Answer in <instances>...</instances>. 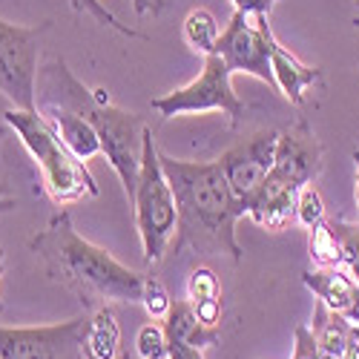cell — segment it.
Listing matches in <instances>:
<instances>
[{
  "instance_id": "1",
  "label": "cell",
  "mask_w": 359,
  "mask_h": 359,
  "mask_svg": "<svg viewBox=\"0 0 359 359\" xmlns=\"http://www.w3.org/2000/svg\"><path fill=\"white\" fill-rule=\"evenodd\" d=\"M29 245L43 262L46 276L78 296L86 311H98L109 302L141 305L149 276L130 271L112 253L83 238L67 210L52 216Z\"/></svg>"
},
{
  "instance_id": "2",
  "label": "cell",
  "mask_w": 359,
  "mask_h": 359,
  "mask_svg": "<svg viewBox=\"0 0 359 359\" xmlns=\"http://www.w3.org/2000/svg\"><path fill=\"white\" fill-rule=\"evenodd\" d=\"M161 167L170 178L178 207L175 250L193 248L204 256H230L242 262L245 250L236 238V224L245 219L219 161H187L161 153Z\"/></svg>"
},
{
  "instance_id": "3",
  "label": "cell",
  "mask_w": 359,
  "mask_h": 359,
  "mask_svg": "<svg viewBox=\"0 0 359 359\" xmlns=\"http://www.w3.org/2000/svg\"><path fill=\"white\" fill-rule=\"evenodd\" d=\"M61 107L72 109L86 118L95 127L101 141V156L118 175L124 187V196L133 201L138 172H141V153H144V133L147 124L141 115L127 112L109 101L107 89H89L83 86L64 57H55L38 72V109Z\"/></svg>"
},
{
  "instance_id": "4",
  "label": "cell",
  "mask_w": 359,
  "mask_h": 359,
  "mask_svg": "<svg viewBox=\"0 0 359 359\" xmlns=\"http://www.w3.org/2000/svg\"><path fill=\"white\" fill-rule=\"evenodd\" d=\"M6 127L20 138L26 153L32 156L43 175V187L52 196L55 204H75L81 198H95L98 184L86 164L72 153V149L61 141L49 124V118L41 109H15L9 107L4 112Z\"/></svg>"
},
{
  "instance_id": "5",
  "label": "cell",
  "mask_w": 359,
  "mask_h": 359,
  "mask_svg": "<svg viewBox=\"0 0 359 359\" xmlns=\"http://www.w3.org/2000/svg\"><path fill=\"white\" fill-rule=\"evenodd\" d=\"M130 204L135 210V230H138L141 248H144V262L156 264L164 259V253L175 242L178 207H175V193H172L170 178L161 167V153H158L153 130L149 127L144 133L141 172H138L135 196Z\"/></svg>"
},
{
  "instance_id": "6",
  "label": "cell",
  "mask_w": 359,
  "mask_h": 359,
  "mask_svg": "<svg viewBox=\"0 0 359 359\" xmlns=\"http://www.w3.org/2000/svg\"><path fill=\"white\" fill-rule=\"evenodd\" d=\"M149 109L158 112V118H175L190 112H222L227 115L230 127H236L238 118L245 115V104L233 89V75L219 55H207L196 81L153 98Z\"/></svg>"
},
{
  "instance_id": "7",
  "label": "cell",
  "mask_w": 359,
  "mask_h": 359,
  "mask_svg": "<svg viewBox=\"0 0 359 359\" xmlns=\"http://www.w3.org/2000/svg\"><path fill=\"white\" fill-rule=\"evenodd\" d=\"M49 20L20 26L0 18V95L15 109H38V55Z\"/></svg>"
},
{
  "instance_id": "8",
  "label": "cell",
  "mask_w": 359,
  "mask_h": 359,
  "mask_svg": "<svg viewBox=\"0 0 359 359\" xmlns=\"http://www.w3.org/2000/svg\"><path fill=\"white\" fill-rule=\"evenodd\" d=\"M271 23L267 15H245L233 12L230 23L222 29V38L216 43V55L224 61L230 75H250L264 81L276 89L273 69H271V46H267Z\"/></svg>"
},
{
  "instance_id": "9",
  "label": "cell",
  "mask_w": 359,
  "mask_h": 359,
  "mask_svg": "<svg viewBox=\"0 0 359 359\" xmlns=\"http://www.w3.org/2000/svg\"><path fill=\"white\" fill-rule=\"evenodd\" d=\"M86 322L89 316L32 327L0 325V359H83L81 339Z\"/></svg>"
},
{
  "instance_id": "10",
  "label": "cell",
  "mask_w": 359,
  "mask_h": 359,
  "mask_svg": "<svg viewBox=\"0 0 359 359\" xmlns=\"http://www.w3.org/2000/svg\"><path fill=\"white\" fill-rule=\"evenodd\" d=\"M276 141H279V130H262V133L245 138L242 144L230 147L227 153H222L216 158L224 170V178H227L236 201L242 204V210H245V201L259 190L264 175L273 167Z\"/></svg>"
},
{
  "instance_id": "11",
  "label": "cell",
  "mask_w": 359,
  "mask_h": 359,
  "mask_svg": "<svg viewBox=\"0 0 359 359\" xmlns=\"http://www.w3.org/2000/svg\"><path fill=\"white\" fill-rule=\"evenodd\" d=\"M319 172H322V144L316 141L311 124L302 118V121H296L279 133L271 175L290 184L293 190H302L305 184L316 182Z\"/></svg>"
},
{
  "instance_id": "12",
  "label": "cell",
  "mask_w": 359,
  "mask_h": 359,
  "mask_svg": "<svg viewBox=\"0 0 359 359\" xmlns=\"http://www.w3.org/2000/svg\"><path fill=\"white\" fill-rule=\"evenodd\" d=\"M302 285L331 313H337L348 325L359 327V282H356V276L351 271H345L342 264L316 267V271H305L302 273Z\"/></svg>"
},
{
  "instance_id": "13",
  "label": "cell",
  "mask_w": 359,
  "mask_h": 359,
  "mask_svg": "<svg viewBox=\"0 0 359 359\" xmlns=\"http://www.w3.org/2000/svg\"><path fill=\"white\" fill-rule=\"evenodd\" d=\"M267 46H271V69H273L276 89L293 107H302L308 89L322 81V69L299 61V57L273 35V29L267 32Z\"/></svg>"
},
{
  "instance_id": "14",
  "label": "cell",
  "mask_w": 359,
  "mask_h": 359,
  "mask_svg": "<svg viewBox=\"0 0 359 359\" xmlns=\"http://www.w3.org/2000/svg\"><path fill=\"white\" fill-rule=\"evenodd\" d=\"M41 112L49 118V124L55 127V133L61 135V141L72 149V153H75L81 161H89V158L101 156L98 133H95L93 124L86 121V118H81V115L72 112V109H61V107H46V109H41Z\"/></svg>"
},
{
  "instance_id": "15",
  "label": "cell",
  "mask_w": 359,
  "mask_h": 359,
  "mask_svg": "<svg viewBox=\"0 0 359 359\" xmlns=\"http://www.w3.org/2000/svg\"><path fill=\"white\" fill-rule=\"evenodd\" d=\"M161 325H164L167 339L193 345V348H198V351L210 348V345H216V342L222 339V327H207V325H201L198 316H196V311H193V305L187 302V299H184V302H172V308H170V313H167V319H164Z\"/></svg>"
},
{
  "instance_id": "16",
  "label": "cell",
  "mask_w": 359,
  "mask_h": 359,
  "mask_svg": "<svg viewBox=\"0 0 359 359\" xmlns=\"http://www.w3.org/2000/svg\"><path fill=\"white\" fill-rule=\"evenodd\" d=\"M121 351V327L115 322V313L109 305L93 311L86 322V331L81 339V356L83 359H115Z\"/></svg>"
},
{
  "instance_id": "17",
  "label": "cell",
  "mask_w": 359,
  "mask_h": 359,
  "mask_svg": "<svg viewBox=\"0 0 359 359\" xmlns=\"http://www.w3.org/2000/svg\"><path fill=\"white\" fill-rule=\"evenodd\" d=\"M222 38V26L216 20V15L210 9H193L187 18H184V41L193 52L198 55H216V43Z\"/></svg>"
},
{
  "instance_id": "18",
  "label": "cell",
  "mask_w": 359,
  "mask_h": 359,
  "mask_svg": "<svg viewBox=\"0 0 359 359\" xmlns=\"http://www.w3.org/2000/svg\"><path fill=\"white\" fill-rule=\"evenodd\" d=\"M311 259L316 262V267H337L342 264V245L331 227V222H322L316 227H311V242H308Z\"/></svg>"
},
{
  "instance_id": "19",
  "label": "cell",
  "mask_w": 359,
  "mask_h": 359,
  "mask_svg": "<svg viewBox=\"0 0 359 359\" xmlns=\"http://www.w3.org/2000/svg\"><path fill=\"white\" fill-rule=\"evenodd\" d=\"M207 299H222V282L213 273V267L198 264L187 276V302L198 305V302H207Z\"/></svg>"
},
{
  "instance_id": "20",
  "label": "cell",
  "mask_w": 359,
  "mask_h": 359,
  "mask_svg": "<svg viewBox=\"0 0 359 359\" xmlns=\"http://www.w3.org/2000/svg\"><path fill=\"white\" fill-rule=\"evenodd\" d=\"M296 222L308 230L325 222V201L313 184H305L296 193Z\"/></svg>"
},
{
  "instance_id": "21",
  "label": "cell",
  "mask_w": 359,
  "mask_h": 359,
  "mask_svg": "<svg viewBox=\"0 0 359 359\" xmlns=\"http://www.w3.org/2000/svg\"><path fill=\"white\" fill-rule=\"evenodd\" d=\"M339 245H342V264L359 282V222H331Z\"/></svg>"
},
{
  "instance_id": "22",
  "label": "cell",
  "mask_w": 359,
  "mask_h": 359,
  "mask_svg": "<svg viewBox=\"0 0 359 359\" xmlns=\"http://www.w3.org/2000/svg\"><path fill=\"white\" fill-rule=\"evenodd\" d=\"M138 353L141 359H167V334L161 322H147L138 331Z\"/></svg>"
},
{
  "instance_id": "23",
  "label": "cell",
  "mask_w": 359,
  "mask_h": 359,
  "mask_svg": "<svg viewBox=\"0 0 359 359\" xmlns=\"http://www.w3.org/2000/svg\"><path fill=\"white\" fill-rule=\"evenodd\" d=\"M141 305H144V311L149 313V319H153V322H164V319H167V313H170V308H172V299H170L167 287H164L156 276L147 279V290H144Z\"/></svg>"
},
{
  "instance_id": "24",
  "label": "cell",
  "mask_w": 359,
  "mask_h": 359,
  "mask_svg": "<svg viewBox=\"0 0 359 359\" xmlns=\"http://www.w3.org/2000/svg\"><path fill=\"white\" fill-rule=\"evenodd\" d=\"M293 359H322V348L313 337L311 327L299 325L296 327V337H293Z\"/></svg>"
},
{
  "instance_id": "25",
  "label": "cell",
  "mask_w": 359,
  "mask_h": 359,
  "mask_svg": "<svg viewBox=\"0 0 359 359\" xmlns=\"http://www.w3.org/2000/svg\"><path fill=\"white\" fill-rule=\"evenodd\" d=\"M193 311H196V316H198L201 325L219 327V322H222V299H207V302L193 305Z\"/></svg>"
},
{
  "instance_id": "26",
  "label": "cell",
  "mask_w": 359,
  "mask_h": 359,
  "mask_svg": "<svg viewBox=\"0 0 359 359\" xmlns=\"http://www.w3.org/2000/svg\"><path fill=\"white\" fill-rule=\"evenodd\" d=\"M236 12L245 15H271V9L279 4V0H230Z\"/></svg>"
},
{
  "instance_id": "27",
  "label": "cell",
  "mask_w": 359,
  "mask_h": 359,
  "mask_svg": "<svg viewBox=\"0 0 359 359\" xmlns=\"http://www.w3.org/2000/svg\"><path fill=\"white\" fill-rule=\"evenodd\" d=\"M167 359H204V353L198 348H193V345L167 339Z\"/></svg>"
},
{
  "instance_id": "28",
  "label": "cell",
  "mask_w": 359,
  "mask_h": 359,
  "mask_svg": "<svg viewBox=\"0 0 359 359\" xmlns=\"http://www.w3.org/2000/svg\"><path fill=\"white\" fill-rule=\"evenodd\" d=\"M130 4L138 15H158L167 6V0H130Z\"/></svg>"
},
{
  "instance_id": "29",
  "label": "cell",
  "mask_w": 359,
  "mask_h": 359,
  "mask_svg": "<svg viewBox=\"0 0 359 359\" xmlns=\"http://www.w3.org/2000/svg\"><path fill=\"white\" fill-rule=\"evenodd\" d=\"M12 210H18V198L0 190V213H12Z\"/></svg>"
},
{
  "instance_id": "30",
  "label": "cell",
  "mask_w": 359,
  "mask_h": 359,
  "mask_svg": "<svg viewBox=\"0 0 359 359\" xmlns=\"http://www.w3.org/2000/svg\"><path fill=\"white\" fill-rule=\"evenodd\" d=\"M353 164H356V204H359V149H353Z\"/></svg>"
},
{
  "instance_id": "31",
  "label": "cell",
  "mask_w": 359,
  "mask_h": 359,
  "mask_svg": "<svg viewBox=\"0 0 359 359\" xmlns=\"http://www.w3.org/2000/svg\"><path fill=\"white\" fill-rule=\"evenodd\" d=\"M4 262H6V253L0 248V276H4ZM0 313H4V299H0Z\"/></svg>"
},
{
  "instance_id": "32",
  "label": "cell",
  "mask_w": 359,
  "mask_h": 359,
  "mask_svg": "<svg viewBox=\"0 0 359 359\" xmlns=\"http://www.w3.org/2000/svg\"><path fill=\"white\" fill-rule=\"evenodd\" d=\"M322 359H339V356H331V353H325V351H322Z\"/></svg>"
},
{
  "instance_id": "33",
  "label": "cell",
  "mask_w": 359,
  "mask_h": 359,
  "mask_svg": "<svg viewBox=\"0 0 359 359\" xmlns=\"http://www.w3.org/2000/svg\"><path fill=\"white\" fill-rule=\"evenodd\" d=\"M356 6H359V0H356ZM353 23H356V26H359V15H356V18H353Z\"/></svg>"
},
{
  "instance_id": "34",
  "label": "cell",
  "mask_w": 359,
  "mask_h": 359,
  "mask_svg": "<svg viewBox=\"0 0 359 359\" xmlns=\"http://www.w3.org/2000/svg\"><path fill=\"white\" fill-rule=\"evenodd\" d=\"M353 334H356V339H359V327H353Z\"/></svg>"
},
{
  "instance_id": "35",
  "label": "cell",
  "mask_w": 359,
  "mask_h": 359,
  "mask_svg": "<svg viewBox=\"0 0 359 359\" xmlns=\"http://www.w3.org/2000/svg\"><path fill=\"white\" fill-rule=\"evenodd\" d=\"M0 138H4V130H0Z\"/></svg>"
}]
</instances>
